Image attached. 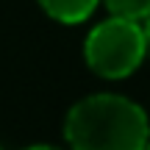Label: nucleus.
<instances>
[{
  "mask_svg": "<svg viewBox=\"0 0 150 150\" xmlns=\"http://www.w3.org/2000/svg\"><path fill=\"white\" fill-rule=\"evenodd\" d=\"M64 139L72 150H145L150 122L145 108L122 95H89L70 108Z\"/></svg>",
  "mask_w": 150,
  "mask_h": 150,
  "instance_id": "1",
  "label": "nucleus"
},
{
  "mask_svg": "<svg viewBox=\"0 0 150 150\" xmlns=\"http://www.w3.org/2000/svg\"><path fill=\"white\" fill-rule=\"evenodd\" d=\"M86 64L100 78H128L145 59V42H142L139 20L128 17H108L95 25L83 45Z\"/></svg>",
  "mask_w": 150,
  "mask_h": 150,
  "instance_id": "2",
  "label": "nucleus"
},
{
  "mask_svg": "<svg viewBox=\"0 0 150 150\" xmlns=\"http://www.w3.org/2000/svg\"><path fill=\"white\" fill-rule=\"evenodd\" d=\"M100 0H39L45 11H47L53 20L64 22V25H75V22H83L92 17V11L97 8Z\"/></svg>",
  "mask_w": 150,
  "mask_h": 150,
  "instance_id": "3",
  "label": "nucleus"
},
{
  "mask_svg": "<svg viewBox=\"0 0 150 150\" xmlns=\"http://www.w3.org/2000/svg\"><path fill=\"white\" fill-rule=\"evenodd\" d=\"M111 17H128V20H142L150 11V0H103Z\"/></svg>",
  "mask_w": 150,
  "mask_h": 150,
  "instance_id": "4",
  "label": "nucleus"
},
{
  "mask_svg": "<svg viewBox=\"0 0 150 150\" xmlns=\"http://www.w3.org/2000/svg\"><path fill=\"white\" fill-rule=\"evenodd\" d=\"M139 28H142V42H145V56L150 59V11H147L145 17H142Z\"/></svg>",
  "mask_w": 150,
  "mask_h": 150,
  "instance_id": "5",
  "label": "nucleus"
},
{
  "mask_svg": "<svg viewBox=\"0 0 150 150\" xmlns=\"http://www.w3.org/2000/svg\"><path fill=\"white\" fill-rule=\"evenodd\" d=\"M25 150H61V147H53V145H31Z\"/></svg>",
  "mask_w": 150,
  "mask_h": 150,
  "instance_id": "6",
  "label": "nucleus"
},
{
  "mask_svg": "<svg viewBox=\"0 0 150 150\" xmlns=\"http://www.w3.org/2000/svg\"><path fill=\"white\" fill-rule=\"evenodd\" d=\"M145 150H150V142H147V147H145Z\"/></svg>",
  "mask_w": 150,
  "mask_h": 150,
  "instance_id": "7",
  "label": "nucleus"
}]
</instances>
